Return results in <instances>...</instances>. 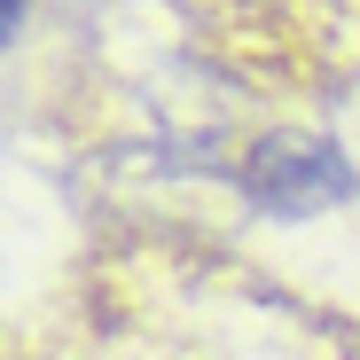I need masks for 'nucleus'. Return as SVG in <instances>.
Here are the masks:
<instances>
[{
	"instance_id": "nucleus-2",
	"label": "nucleus",
	"mask_w": 360,
	"mask_h": 360,
	"mask_svg": "<svg viewBox=\"0 0 360 360\" xmlns=\"http://www.w3.org/2000/svg\"><path fill=\"white\" fill-rule=\"evenodd\" d=\"M352 157L337 134L314 126H259L243 141V165H235V188H243L266 219H314L352 188Z\"/></svg>"
},
{
	"instance_id": "nucleus-1",
	"label": "nucleus",
	"mask_w": 360,
	"mask_h": 360,
	"mask_svg": "<svg viewBox=\"0 0 360 360\" xmlns=\"http://www.w3.org/2000/svg\"><path fill=\"white\" fill-rule=\"evenodd\" d=\"M39 360H360V329L180 251L110 266Z\"/></svg>"
}]
</instances>
